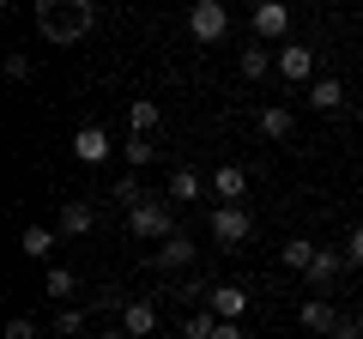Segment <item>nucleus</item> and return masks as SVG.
<instances>
[{"label":"nucleus","mask_w":363,"mask_h":339,"mask_svg":"<svg viewBox=\"0 0 363 339\" xmlns=\"http://www.w3.org/2000/svg\"><path fill=\"white\" fill-rule=\"evenodd\" d=\"M91 25H97V6H91V0H67V6L37 0V30H43L49 43H79Z\"/></svg>","instance_id":"1"},{"label":"nucleus","mask_w":363,"mask_h":339,"mask_svg":"<svg viewBox=\"0 0 363 339\" xmlns=\"http://www.w3.org/2000/svg\"><path fill=\"white\" fill-rule=\"evenodd\" d=\"M128 236H133V243H169V200L164 194H145L140 206L128 212Z\"/></svg>","instance_id":"2"},{"label":"nucleus","mask_w":363,"mask_h":339,"mask_svg":"<svg viewBox=\"0 0 363 339\" xmlns=\"http://www.w3.org/2000/svg\"><path fill=\"white\" fill-rule=\"evenodd\" d=\"M188 30H194V43H224V37H230V6L200 0L194 13H188Z\"/></svg>","instance_id":"3"},{"label":"nucleus","mask_w":363,"mask_h":339,"mask_svg":"<svg viewBox=\"0 0 363 339\" xmlns=\"http://www.w3.org/2000/svg\"><path fill=\"white\" fill-rule=\"evenodd\" d=\"M212 236H218L224 248H242L248 236H255V218H248V206H218V212H212Z\"/></svg>","instance_id":"4"},{"label":"nucleus","mask_w":363,"mask_h":339,"mask_svg":"<svg viewBox=\"0 0 363 339\" xmlns=\"http://www.w3.org/2000/svg\"><path fill=\"white\" fill-rule=\"evenodd\" d=\"M279 79H291V85H315V49H309V43H279Z\"/></svg>","instance_id":"5"},{"label":"nucleus","mask_w":363,"mask_h":339,"mask_svg":"<svg viewBox=\"0 0 363 339\" xmlns=\"http://www.w3.org/2000/svg\"><path fill=\"white\" fill-rule=\"evenodd\" d=\"M291 30V6L285 0H267V6H255V37L272 43V37H285Z\"/></svg>","instance_id":"6"},{"label":"nucleus","mask_w":363,"mask_h":339,"mask_svg":"<svg viewBox=\"0 0 363 339\" xmlns=\"http://www.w3.org/2000/svg\"><path fill=\"white\" fill-rule=\"evenodd\" d=\"M152 327H157V303H145V297L121 303V333H133V339H152Z\"/></svg>","instance_id":"7"},{"label":"nucleus","mask_w":363,"mask_h":339,"mask_svg":"<svg viewBox=\"0 0 363 339\" xmlns=\"http://www.w3.org/2000/svg\"><path fill=\"white\" fill-rule=\"evenodd\" d=\"M206 309L218 315V321H242V309H248V291H242V285H212Z\"/></svg>","instance_id":"8"},{"label":"nucleus","mask_w":363,"mask_h":339,"mask_svg":"<svg viewBox=\"0 0 363 339\" xmlns=\"http://www.w3.org/2000/svg\"><path fill=\"white\" fill-rule=\"evenodd\" d=\"M109 152H116V145H109L104 128H79V133H73V157H79V164H104Z\"/></svg>","instance_id":"9"},{"label":"nucleus","mask_w":363,"mask_h":339,"mask_svg":"<svg viewBox=\"0 0 363 339\" xmlns=\"http://www.w3.org/2000/svg\"><path fill=\"white\" fill-rule=\"evenodd\" d=\"M212 194H224V206H242V194H248V170H242V164H224L218 176H212Z\"/></svg>","instance_id":"10"},{"label":"nucleus","mask_w":363,"mask_h":339,"mask_svg":"<svg viewBox=\"0 0 363 339\" xmlns=\"http://www.w3.org/2000/svg\"><path fill=\"white\" fill-rule=\"evenodd\" d=\"M55 243H61V230H49V224H30L25 236H18V248H25V261H49Z\"/></svg>","instance_id":"11"},{"label":"nucleus","mask_w":363,"mask_h":339,"mask_svg":"<svg viewBox=\"0 0 363 339\" xmlns=\"http://www.w3.org/2000/svg\"><path fill=\"white\" fill-rule=\"evenodd\" d=\"M91 224H97V212H91L85 200H67V206H61V218H55V230H61V236H85Z\"/></svg>","instance_id":"12"},{"label":"nucleus","mask_w":363,"mask_h":339,"mask_svg":"<svg viewBox=\"0 0 363 339\" xmlns=\"http://www.w3.org/2000/svg\"><path fill=\"white\" fill-rule=\"evenodd\" d=\"M339 267H351V261H345V248H315V261H309V273H303V279H309V285H327Z\"/></svg>","instance_id":"13"},{"label":"nucleus","mask_w":363,"mask_h":339,"mask_svg":"<svg viewBox=\"0 0 363 339\" xmlns=\"http://www.w3.org/2000/svg\"><path fill=\"white\" fill-rule=\"evenodd\" d=\"M303 327H309V333H327V339H333V333H339V315H333V303L309 297V303H303Z\"/></svg>","instance_id":"14"},{"label":"nucleus","mask_w":363,"mask_h":339,"mask_svg":"<svg viewBox=\"0 0 363 339\" xmlns=\"http://www.w3.org/2000/svg\"><path fill=\"white\" fill-rule=\"evenodd\" d=\"M157 121H164V109H157V104H152V97H133V104H128V128H133V133H140V140H145V133H152V128H157Z\"/></svg>","instance_id":"15"},{"label":"nucleus","mask_w":363,"mask_h":339,"mask_svg":"<svg viewBox=\"0 0 363 339\" xmlns=\"http://www.w3.org/2000/svg\"><path fill=\"white\" fill-rule=\"evenodd\" d=\"M157 267H164V273H176V267H194V243H188V236H169V243L157 248Z\"/></svg>","instance_id":"16"},{"label":"nucleus","mask_w":363,"mask_h":339,"mask_svg":"<svg viewBox=\"0 0 363 339\" xmlns=\"http://www.w3.org/2000/svg\"><path fill=\"white\" fill-rule=\"evenodd\" d=\"M291 128H297V116H291L285 104H272V109H260V133H267V140H291Z\"/></svg>","instance_id":"17"},{"label":"nucleus","mask_w":363,"mask_h":339,"mask_svg":"<svg viewBox=\"0 0 363 339\" xmlns=\"http://www.w3.org/2000/svg\"><path fill=\"white\" fill-rule=\"evenodd\" d=\"M339 104H345V85H339L333 73H327V79H315V85H309V109H339Z\"/></svg>","instance_id":"18"},{"label":"nucleus","mask_w":363,"mask_h":339,"mask_svg":"<svg viewBox=\"0 0 363 339\" xmlns=\"http://www.w3.org/2000/svg\"><path fill=\"white\" fill-rule=\"evenodd\" d=\"M164 194H169V200H194V194H200V176H194L188 164H176V170H169V188H164Z\"/></svg>","instance_id":"19"},{"label":"nucleus","mask_w":363,"mask_h":339,"mask_svg":"<svg viewBox=\"0 0 363 339\" xmlns=\"http://www.w3.org/2000/svg\"><path fill=\"white\" fill-rule=\"evenodd\" d=\"M279 255H285V267H297V273H309V261H315V243H309V236H291V243L279 248Z\"/></svg>","instance_id":"20"},{"label":"nucleus","mask_w":363,"mask_h":339,"mask_svg":"<svg viewBox=\"0 0 363 339\" xmlns=\"http://www.w3.org/2000/svg\"><path fill=\"white\" fill-rule=\"evenodd\" d=\"M212 333H218V315L212 309H194L188 321H182V339H212Z\"/></svg>","instance_id":"21"},{"label":"nucleus","mask_w":363,"mask_h":339,"mask_svg":"<svg viewBox=\"0 0 363 339\" xmlns=\"http://www.w3.org/2000/svg\"><path fill=\"white\" fill-rule=\"evenodd\" d=\"M43 291H49L55 303H67V297H73V291H79V279L67 273V267H49V279H43Z\"/></svg>","instance_id":"22"},{"label":"nucleus","mask_w":363,"mask_h":339,"mask_svg":"<svg viewBox=\"0 0 363 339\" xmlns=\"http://www.w3.org/2000/svg\"><path fill=\"white\" fill-rule=\"evenodd\" d=\"M236 67H242V79H260V73H267V67H272L267 43H248V49H242V61H236Z\"/></svg>","instance_id":"23"},{"label":"nucleus","mask_w":363,"mask_h":339,"mask_svg":"<svg viewBox=\"0 0 363 339\" xmlns=\"http://www.w3.org/2000/svg\"><path fill=\"white\" fill-rule=\"evenodd\" d=\"M121 152H128V164L140 170V164H152V157H157V145H152V140H140V133H128V145H121Z\"/></svg>","instance_id":"24"},{"label":"nucleus","mask_w":363,"mask_h":339,"mask_svg":"<svg viewBox=\"0 0 363 339\" xmlns=\"http://www.w3.org/2000/svg\"><path fill=\"white\" fill-rule=\"evenodd\" d=\"M109 194H116V200H121V206H128V212H133V206H140V200H145V188H140V182H133V176H121V182H116V188H109Z\"/></svg>","instance_id":"25"},{"label":"nucleus","mask_w":363,"mask_h":339,"mask_svg":"<svg viewBox=\"0 0 363 339\" xmlns=\"http://www.w3.org/2000/svg\"><path fill=\"white\" fill-rule=\"evenodd\" d=\"M6 339H37V321H30V315H13V321H6Z\"/></svg>","instance_id":"26"},{"label":"nucleus","mask_w":363,"mask_h":339,"mask_svg":"<svg viewBox=\"0 0 363 339\" xmlns=\"http://www.w3.org/2000/svg\"><path fill=\"white\" fill-rule=\"evenodd\" d=\"M55 327H61V333H85V315H79V309H61V315H55Z\"/></svg>","instance_id":"27"},{"label":"nucleus","mask_w":363,"mask_h":339,"mask_svg":"<svg viewBox=\"0 0 363 339\" xmlns=\"http://www.w3.org/2000/svg\"><path fill=\"white\" fill-rule=\"evenodd\" d=\"M345 261H351V267H363V224L345 236Z\"/></svg>","instance_id":"28"},{"label":"nucleus","mask_w":363,"mask_h":339,"mask_svg":"<svg viewBox=\"0 0 363 339\" xmlns=\"http://www.w3.org/2000/svg\"><path fill=\"white\" fill-rule=\"evenodd\" d=\"M6 79H30V55H6Z\"/></svg>","instance_id":"29"},{"label":"nucleus","mask_w":363,"mask_h":339,"mask_svg":"<svg viewBox=\"0 0 363 339\" xmlns=\"http://www.w3.org/2000/svg\"><path fill=\"white\" fill-rule=\"evenodd\" d=\"M212 339H248V333H242L236 321H218V333H212Z\"/></svg>","instance_id":"30"},{"label":"nucleus","mask_w":363,"mask_h":339,"mask_svg":"<svg viewBox=\"0 0 363 339\" xmlns=\"http://www.w3.org/2000/svg\"><path fill=\"white\" fill-rule=\"evenodd\" d=\"M333 339H363V321H339V333Z\"/></svg>","instance_id":"31"},{"label":"nucleus","mask_w":363,"mask_h":339,"mask_svg":"<svg viewBox=\"0 0 363 339\" xmlns=\"http://www.w3.org/2000/svg\"><path fill=\"white\" fill-rule=\"evenodd\" d=\"M97 339H133V333H121V327H116V333H97Z\"/></svg>","instance_id":"32"}]
</instances>
